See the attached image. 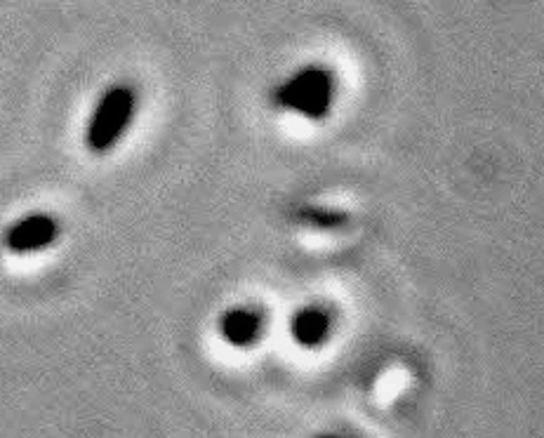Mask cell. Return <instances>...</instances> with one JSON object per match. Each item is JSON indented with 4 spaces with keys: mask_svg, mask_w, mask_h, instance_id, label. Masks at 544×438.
<instances>
[{
    "mask_svg": "<svg viewBox=\"0 0 544 438\" xmlns=\"http://www.w3.org/2000/svg\"><path fill=\"white\" fill-rule=\"evenodd\" d=\"M333 92V76L318 66H309V69H302L293 78H288L276 90V104L283 109L297 111L309 121H321L333 104Z\"/></svg>",
    "mask_w": 544,
    "mask_h": 438,
    "instance_id": "obj_1",
    "label": "cell"
},
{
    "mask_svg": "<svg viewBox=\"0 0 544 438\" xmlns=\"http://www.w3.org/2000/svg\"><path fill=\"white\" fill-rule=\"evenodd\" d=\"M135 104V92L130 88L118 85V88L106 90L92 111L88 132H85L88 149L95 154L109 151L128 130L132 116H135Z\"/></svg>",
    "mask_w": 544,
    "mask_h": 438,
    "instance_id": "obj_2",
    "label": "cell"
},
{
    "mask_svg": "<svg viewBox=\"0 0 544 438\" xmlns=\"http://www.w3.org/2000/svg\"><path fill=\"white\" fill-rule=\"evenodd\" d=\"M59 234L57 222L50 215L36 212V215H26L24 219H17L15 224L5 234V243L12 252L26 255V252H38L55 241Z\"/></svg>",
    "mask_w": 544,
    "mask_h": 438,
    "instance_id": "obj_3",
    "label": "cell"
},
{
    "mask_svg": "<svg viewBox=\"0 0 544 438\" xmlns=\"http://www.w3.org/2000/svg\"><path fill=\"white\" fill-rule=\"evenodd\" d=\"M220 333L231 347L245 349L255 344L262 335V316L252 309H229L220 321Z\"/></svg>",
    "mask_w": 544,
    "mask_h": 438,
    "instance_id": "obj_4",
    "label": "cell"
},
{
    "mask_svg": "<svg viewBox=\"0 0 544 438\" xmlns=\"http://www.w3.org/2000/svg\"><path fill=\"white\" fill-rule=\"evenodd\" d=\"M330 333V318L323 309L304 307L290 318V335L304 349H314Z\"/></svg>",
    "mask_w": 544,
    "mask_h": 438,
    "instance_id": "obj_5",
    "label": "cell"
},
{
    "mask_svg": "<svg viewBox=\"0 0 544 438\" xmlns=\"http://www.w3.org/2000/svg\"><path fill=\"white\" fill-rule=\"evenodd\" d=\"M318 438H340V436H318Z\"/></svg>",
    "mask_w": 544,
    "mask_h": 438,
    "instance_id": "obj_6",
    "label": "cell"
}]
</instances>
